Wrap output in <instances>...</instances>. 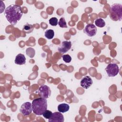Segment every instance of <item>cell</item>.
<instances>
[{"instance_id":"14","label":"cell","mask_w":122,"mask_h":122,"mask_svg":"<svg viewBox=\"0 0 122 122\" xmlns=\"http://www.w3.org/2000/svg\"><path fill=\"white\" fill-rule=\"evenodd\" d=\"M94 23L95 24V25L99 28H102V27H104L105 25V22L102 18L97 19L95 20Z\"/></svg>"},{"instance_id":"7","label":"cell","mask_w":122,"mask_h":122,"mask_svg":"<svg viewBox=\"0 0 122 122\" xmlns=\"http://www.w3.org/2000/svg\"><path fill=\"white\" fill-rule=\"evenodd\" d=\"M83 32L89 37L95 36L97 32L96 27L93 24H88L85 27Z\"/></svg>"},{"instance_id":"1","label":"cell","mask_w":122,"mask_h":122,"mask_svg":"<svg viewBox=\"0 0 122 122\" xmlns=\"http://www.w3.org/2000/svg\"><path fill=\"white\" fill-rule=\"evenodd\" d=\"M4 13L7 20L12 25H16L22 16L21 7L16 4L9 5L5 10Z\"/></svg>"},{"instance_id":"16","label":"cell","mask_w":122,"mask_h":122,"mask_svg":"<svg viewBox=\"0 0 122 122\" xmlns=\"http://www.w3.org/2000/svg\"><path fill=\"white\" fill-rule=\"evenodd\" d=\"M58 24L61 28H67L66 22L65 21V19L63 17L60 18V19L58 22Z\"/></svg>"},{"instance_id":"12","label":"cell","mask_w":122,"mask_h":122,"mask_svg":"<svg viewBox=\"0 0 122 122\" xmlns=\"http://www.w3.org/2000/svg\"><path fill=\"white\" fill-rule=\"evenodd\" d=\"M70 109V106L66 103H61L58 105V110L59 112L64 113L68 112Z\"/></svg>"},{"instance_id":"10","label":"cell","mask_w":122,"mask_h":122,"mask_svg":"<svg viewBox=\"0 0 122 122\" xmlns=\"http://www.w3.org/2000/svg\"><path fill=\"white\" fill-rule=\"evenodd\" d=\"M71 47V41H64L61 45L58 47V51L61 53H64L67 52Z\"/></svg>"},{"instance_id":"17","label":"cell","mask_w":122,"mask_h":122,"mask_svg":"<svg viewBox=\"0 0 122 122\" xmlns=\"http://www.w3.org/2000/svg\"><path fill=\"white\" fill-rule=\"evenodd\" d=\"M49 23L50 24L53 26H55L58 24V19L56 17H52L49 20Z\"/></svg>"},{"instance_id":"13","label":"cell","mask_w":122,"mask_h":122,"mask_svg":"<svg viewBox=\"0 0 122 122\" xmlns=\"http://www.w3.org/2000/svg\"><path fill=\"white\" fill-rule=\"evenodd\" d=\"M33 29L34 27L32 25L29 23H26L23 26L22 28V31L26 33H30L32 32Z\"/></svg>"},{"instance_id":"19","label":"cell","mask_w":122,"mask_h":122,"mask_svg":"<svg viewBox=\"0 0 122 122\" xmlns=\"http://www.w3.org/2000/svg\"><path fill=\"white\" fill-rule=\"evenodd\" d=\"M62 59L66 63H69L71 61V57L69 54H65L62 56Z\"/></svg>"},{"instance_id":"2","label":"cell","mask_w":122,"mask_h":122,"mask_svg":"<svg viewBox=\"0 0 122 122\" xmlns=\"http://www.w3.org/2000/svg\"><path fill=\"white\" fill-rule=\"evenodd\" d=\"M32 108L33 113L37 115H41L47 109V100L41 97L33 100Z\"/></svg>"},{"instance_id":"4","label":"cell","mask_w":122,"mask_h":122,"mask_svg":"<svg viewBox=\"0 0 122 122\" xmlns=\"http://www.w3.org/2000/svg\"><path fill=\"white\" fill-rule=\"evenodd\" d=\"M105 71L109 77H114L119 72L118 66L115 63H110L105 68Z\"/></svg>"},{"instance_id":"8","label":"cell","mask_w":122,"mask_h":122,"mask_svg":"<svg viewBox=\"0 0 122 122\" xmlns=\"http://www.w3.org/2000/svg\"><path fill=\"white\" fill-rule=\"evenodd\" d=\"M64 121V116L60 112L52 113L51 117L49 119V122H63Z\"/></svg>"},{"instance_id":"11","label":"cell","mask_w":122,"mask_h":122,"mask_svg":"<svg viewBox=\"0 0 122 122\" xmlns=\"http://www.w3.org/2000/svg\"><path fill=\"white\" fill-rule=\"evenodd\" d=\"M14 62L15 64L20 65L24 64L26 62V58L24 55L20 53L18 54L15 57Z\"/></svg>"},{"instance_id":"3","label":"cell","mask_w":122,"mask_h":122,"mask_svg":"<svg viewBox=\"0 0 122 122\" xmlns=\"http://www.w3.org/2000/svg\"><path fill=\"white\" fill-rule=\"evenodd\" d=\"M110 17L113 21H120L122 19V5L113 4L110 8Z\"/></svg>"},{"instance_id":"9","label":"cell","mask_w":122,"mask_h":122,"mask_svg":"<svg viewBox=\"0 0 122 122\" xmlns=\"http://www.w3.org/2000/svg\"><path fill=\"white\" fill-rule=\"evenodd\" d=\"M93 83L92 78L89 76H84L81 80V86L84 89H88L92 85Z\"/></svg>"},{"instance_id":"6","label":"cell","mask_w":122,"mask_h":122,"mask_svg":"<svg viewBox=\"0 0 122 122\" xmlns=\"http://www.w3.org/2000/svg\"><path fill=\"white\" fill-rule=\"evenodd\" d=\"M20 111L23 116L29 115L32 111V104L30 102H25L20 106Z\"/></svg>"},{"instance_id":"5","label":"cell","mask_w":122,"mask_h":122,"mask_svg":"<svg viewBox=\"0 0 122 122\" xmlns=\"http://www.w3.org/2000/svg\"><path fill=\"white\" fill-rule=\"evenodd\" d=\"M38 93L41 97L44 99H47L51 95V90L47 85H42L39 87Z\"/></svg>"},{"instance_id":"15","label":"cell","mask_w":122,"mask_h":122,"mask_svg":"<svg viewBox=\"0 0 122 122\" xmlns=\"http://www.w3.org/2000/svg\"><path fill=\"white\" fill-rule=\"evenodd\" d=\"M44 35L48 39H51L54 36V31L51 29L47 30L45 31Z\"/></svg>"},{"instance_id":"18","label":"cell","mask_w":122,"mask_h":122,"mask_svg":"<svg viewBox=\"0 0 122 122\" xmlns=\"http://www.w3.org/2000/svg\"><path fill=\"white\" fill-rule=\"evenodd\" d=\"M52 114V112L49 111V110H46L42 114V115L43 116L46 118V119H49L51 116Z\"/></svg>"}]
</instances>
